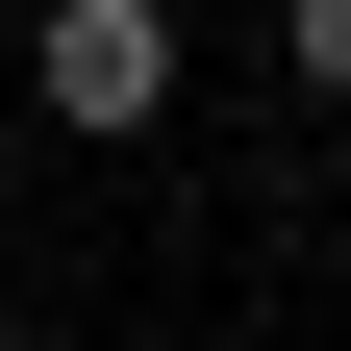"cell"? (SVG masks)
<instances>
[{
  "mask_svg": "<svg viewBox=\"0 0 351 351\" xmlns=\"http://www.w3.org/2000/svg\"><path fill=\"white\" fill-rule=\"evenodd\" d=\"M25 75H51L101 151H125V125H176V25H151V0H51V51H25Z\"/></svg>",
  "mask_w": 351,
  "mask_h": 351,
  "instance_id": "1",
  "label": "cell"
},
{
  "mask_svg": "<svg viewBox=\"0 0 351 351\" xmlns=\"http://www.w3.org/2000/svg\"><path fill=\"white\" fill-rule=\"evenodd\" d=\"M276 51H301V101H351V0H301V25H276Z\"/></svg>",
  "mask_w": 351,
  "mask_h": 351,
  "instance_id": "2",
  "label": "cell"
},
{
  "mask_svg": "<svg viewBox=\"0 0 351 351\" xmlns=\"http://www.w3.org/2000/svg\"><path fill=\"white\" fill-rule=\"evenodd\" d=\"M0 201H25V151H0Z\"/></svg>",
  "mask_w": 351,
  "mask_h": 351,
  "instance_id": "3",
  "label": "cell"
}]
</instances>
